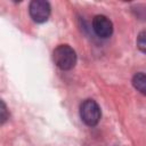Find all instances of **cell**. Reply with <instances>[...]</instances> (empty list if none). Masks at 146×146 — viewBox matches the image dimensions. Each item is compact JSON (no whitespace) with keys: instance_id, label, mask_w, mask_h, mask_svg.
I'll return each instance as SVG.
<instances>
[{"instance_id":"obj_1","label":"cell","mask_w":146,"mask_h":146,"mask_svg":"<svg viewBox=\"0 0 146 146\" xmlns=\"http://www.w3.org/2000/svg\"><path fill=\"white\" fill-rule=\"evenodd\" d=\"M52 59L57 67L63 71L71 70L76 64V54L68 44H59L54 49Z\"/></svg>"},{"instance_id":"obj_2","label":"cell","mask_w":146,"mask_h":146,"mask_svg":"<svg viewBox=\"0 0 146 146\" xmlns=\"http://www.w3.org/2000/svg\"><path fill=\"white\" fill-rule=\"evenodd\" d=\"M102 116L100 107L92 99H86L80 105V117L89 127L96 125Z\"/></svg>"},{"instance_id":"obj_3","label":"cell","mask_w":146,"mask_h":146,"mask_svg":"<svg viewBox=\"0 0 146 146\" xmlns=\"http://www.w3.org/2000/svg\"><path fill=\"white\" fill-rule=\"evenodd\" d=\"M29 13L31 18L36 23H43L49 18L50 5L44 0H33L30 3Z\"/></svg>"},{"instance_id":"obj_4","label":"cell","mask_w":146,"mask_h":146,"mask_svg":"<svg viewBox=\"0 0 146 146\" xmlns=\"http://www.w3.org/2000/svg\"><path fill=\"white\" fill-rule=\"evenodd\" d=\"M92 30L102 39H107L113 33V24L104 15H97L92 19Z\"/></svg>"},{"instance_id":"obj_5","label":"cell","mask_w":146,"mask_h":146,"mask_svg":"<svg viewBox=\"0 0 146 146\" xmlns=\"http://www.w3.org/2000/svg\"><path fill=\"white\" fill-rule=\"evenodd\" d=\"M132 86L137 91L146 96V73H136L132 78Z\"/></svg>"},{"instance_id":"obj_6","label":"cell","mask_w":146,"mask_h":146,"mask_svg":"<svg viewBox=\"0 0 146 146\" xmlns=\"http://www.w3.org/2000/svg\"><path fill=\"white\" fill-rule=\"evenodd\" d=\"M137 47L141 52L146 54V30L141 31L138 34V36H137Z\"/></svg>"},{"instance_id":"obj_7","label":"cell","mask_w":146,"mask_h":146,"mask_svg":"<svg viewBox=\"0 0 146 146\" xmlns=\"http://www.w3.org/2000/svg\"><path fill=\"white\" fill-rule=\"evenodd\" d=\"M8 115H7V108H6V104L3 103V100L1 102V123H5V121L7 120Z\"/></svg>"}]
</instances>
